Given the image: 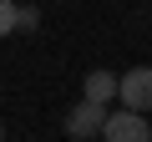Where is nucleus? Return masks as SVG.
Listing matches in <instances>:
<instances>
[{"mask_svg":"<svg viewBox=\"0 0 152 142\" xmlns=\"http://www.w3.org/2000/svg\"><path fill=\"white\" fill-rule=\"evenodd\" d=\"M10 31H20V5L15 0H0V36H10Z\"/></svg>","mask_w":152,"mask_h":142,"instance_id":"39448f33","label":"nucleus"},{"mask_svg":"<svg viewBox=\"0 0 152 142\" xmlns=\"http://www.w3.org/2000/svg\"><path fill=\"white\" fill-rule=\"evenodd\" d=\"M102 142H152V127H147V117L142 112H112L107 117V127H102Z\"/></svg>","mask_w":152,"mask_h":142,"instance_id":"f03ea898","label":"nucleus"},{"mask_svg":"<svg viewBox=\"0 0 152 142\" xmlns=\"http://www.w3.org/2000/svg\"><path fill=\"white\" fill-rule=\"evenodd\" d=\"M0 142H5V127H0Z\"/></svg>","mask_w":152,"mask_h":142,"instance_id":"0eeeda50","label":"nucleus"},{"mask_svg":"<svg viewBox=\"0 0 152 142\" xmlns=\"http://www.w3.org/2000/svg\"><path fill=\"white\" fill-rule=\"evenodd\" d=\"M41 26V10L36 5H20V31H36Z\"/></svg>","mask_w":152,"mask_h":142,"instance_id":"423d86ee","label":"nucleus"},{"mask_svg":"<svg viewBox=\"0 0 152 142\" xmlns=\"http://www.w3.org/2000/svg\"><path fill=\"white\" fill-rule=\"evenodd\" d=\"M117 102H127V112H152V66H132L127 76H122V91Z\"/></svg>","mask_w":152,"mask_h":142,"instance_id":"7ed1b4c3","label":"nucleus"},{"mask_svg":"<svg viewBox=\"0 0 152 142\" xmlns=\"http://www.w3.org/2000/svg\"><path fill=\"white\" fill-rule=\"evenodd\" d=\"M107 117H112V112H107L102 102H86V97H81V102L66 112V137H71V142H91V137H102Z\"/></svg>","mask_w":152,"mask_h":142,"instance_id":"f257e3e1","label":"nucleus"},{"mask_svg":"<svg viewBox=\"0 0 152 142\" xmlns=\"http://www.w3.org/2000/svg\"><path fill=\"white\" fill-rule=\"evenodd\" d=\"M117 91H122V76H112V71H86V81H81V97L86 102H117Z\"/></svg>","mask_w":152,"mask_h":142,"instance_id":"20e7f679","label":"nucleus"}]
</instances>
